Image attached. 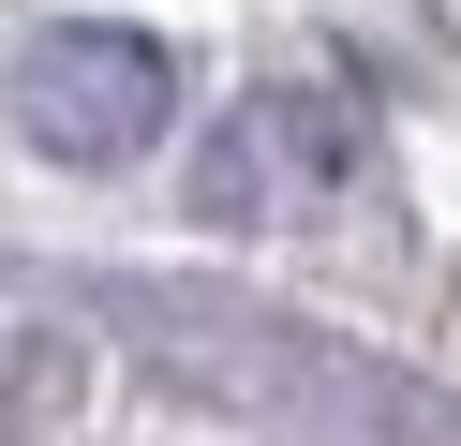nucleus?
<instances>
[{
	"mask_svg": "<svg viewBox=\"0 0 461 446\" xmlns=\"http://www.w3.org/2000/svg\"><path fill=\"white\" fill-rule=\"evenodd\" d=\"M0 119L45 149V164H134V149L179 119V59L149 30H104V15H60L0 59Z\"/></svg>",
	"mask_w": 461,
	"mask_h": 446,
	"instance_id": "1",
	"label": "nucleus"
},
{
	"mask_svg": "<svg viewBox=\"0 0 461 446\" xmlns=\"http://www.w3.org/2000/svg\"><path fill=\"white\" fill-rule=\"evenodd\" d=\"M342 178H357V119H342L328 89H253V105L194 149V208H209V223H298Z\"/></svg>",
	"mask_w": 461,
	"mask_h": 446,
	"instance_id": "2",
	"label": "nucleus"
}]
</instances>
